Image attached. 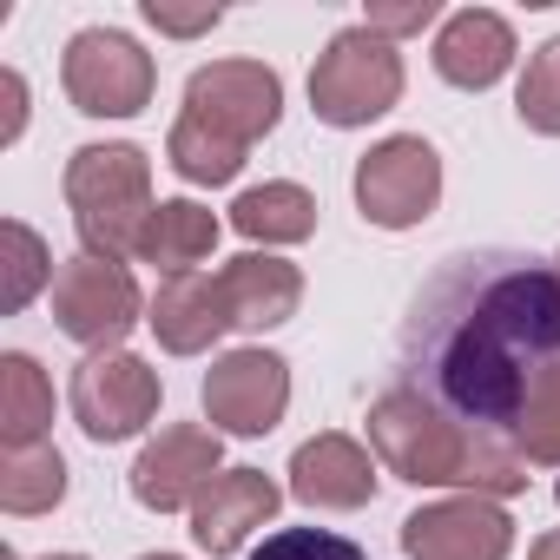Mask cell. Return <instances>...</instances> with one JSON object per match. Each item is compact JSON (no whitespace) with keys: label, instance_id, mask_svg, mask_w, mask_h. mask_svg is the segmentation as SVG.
Returning <instances> with one entry per match:
<instances>
[{"label":"cell","instance_id":"1","mask_svg":"<svg viewBox=\"0 0 560 560\" xmlns=\"http://www.w3.org/2000/svg\"><path fill=\"white\" fill-rule=\"evenodd\" d=\"M560 363V264L508 244L442 257L402 317L396 389L462 429H514L527 389Z\"/></svg>","mask_w":560,"mask_h":560},{"label":"cell","instance_id":"2","mask_svg":"<svg viewBox=\"0 0 560 560\" xmlns=\"http://www.w3.org/2000/svg\"><path fill=\"white\" fill-rule=\"evenodd\" d=\"M370 448L389 475L416 488H475V494H514L527 488V462L501 429H462L416 389H383L370 409Z\"/></svg>","mask_w":560,"mask_h":560},{"label":"cell","instance_id":"3","mask_svg":"<svg viewBox=\"0 0 560 560\" xmlns=\"http://www.w3.org/2000/svg\"><path fill=\"white\" fill-rule=\"evenodd\" d=\"M67 205L93 257H126L145 237L152 205V165L139 145H80L67 165Z\"/></svg>","mask_w":560,"mask_h":560},{"label":"cell","instance_id":"4","mask_svg":"<svg viewBox=\"0 0 560 560\" xmlns=\"http://www.w3.org/2000/svg\"><path fill=\"white\" fill-rule=\"evenodd\" d=\"M396 100H402V60H396V47L383 34H370V27H343L324 47L317 73H311L317 119L324 126H370Z\"/></svg>","mask_w":560,"mask_h":560},{"label":"cell","instance_id":"5","mask_svg":"<svg viewBox=\"0 0 560 560\" xmlns=\"http://www.w3.org/2000/svg\"><path fill=\"white\" fill-rule=\"evenodd\" d=\"M54 324L86 343L93 357L113 350L132 324H139V284H132V270L119 257H93L80 250L73 264L54 270Z\"/></svg>","mask_w":560,"mask_h":560},{"label":"cell","instance_id":"6","mask_svg":"<svg viewBox=\"0 0 560 560\" xmlns=\"http://www.w3.org/2000/svg\"><path fill=\"white\" fill-rule=\"evenodd\" d=\"M60 80H67V100H73L80 113H93V119H132V113L152 100V86H159V73H152V60L139 54V40L113 34V27L73 34Z\"/></svg>","mask_w":560,"mask_h":560},{"label":"cell","instance_id":"7","mask_svg":"<svg viewBox=\"0 0 560 560\" xmlns=\"http://www.w3.org/2000/svg\"><path fill=\"white\" fill-rule=\"evenodd\" d=\"M435 198H442V159H435L429 139L402 132V139H383L376 152H363V165H357V205H363L370 224L409 231V224H422L435 211Z\"/></svg>","mask_w":560,"mask_h":560},{"label":"cell","instance_id":"8","mask_svg":"<svg viewBox=\"0 0 560 560\" xmlns=\"http://www.w3.org/2000/svg\"><path fill=\"white\" fill-rule=\"evenodd\" d=\"M277 113H284V86L257 60H218V67L191 73V86H185V119L211 126L218 139H231L244 152H250V139H264L277 126Z\"/></svg>","mask_w":560,"mask_h":560},{"label":"cell","instance_id":"9","mask_svg":"<svg viewBox=\"0 0 560 560\" xmlns=\"http://www.w3.org/2000/svg\"><path fill=\"white\" fill-rule=\"evenodd\" d=\"M73 416L93 442H126L159 416V376L126 350H100L73 370Z\"/></svg>","mask_w":560,"mask_h":560},{"label":"cell","instance_id":"10","mask_svg":"<svg viewBox=\"0 0 560 560\" xmlns=\"http://www.w3.org/2000/svg\"><path fill=\"white\" fill-rule=\"evenodd\" d=\"M205 409L231 435H270L291 409V370L270 350H231L205 376Z\"/></svg>","mask_w":560,"mask_h":560},{"label":"cell","instance_id":"11","mask_svg":"<svg viewBox=\"0 0 560 560\" xmlns=\"http://www.w3.org/2000/svg\"><path fill=\"white\" fill-rule=\"evenodd\" d=\"M508 547H514V521L481 494L435 501V508L402 521V553L409 560H508Z\"/></svg>","mask_w":560,"mask_h":560},{"label":"cell","instance_id":"12","mask_svg":"<svg viewBox=\"0 0 560 560\" xmlns=\"http://www.w3.org/2000/svg\"><path fill=\"white\" fill-rule=\"evenodd\" d=\"M211 481H218V429H165L132 462V501L152 514L191 508Z\"/></svg>","mask_w":560,"mask_h":560},{"label":"cell","instance_id":"13","mask_svg":"<svg viewBox=\"0 0 560 560\" xmlns=\"http://www.w3.org/2000/svg\"><path fill=\"white\" fill-rule=\"evenodd\" d=\"M152 330L172 357H198L211 350L231 324V304H224V277L218 270H185V277H165V291L152 298Z\"/></svg>","mask_w":560,"mask_h":560},{"label":"cell","instance_id":"14","mask_svg":"<svg viewBox=\"0 0 560 560\" xmlns=\"http://www.w3.org/2000/svg\"><path fill=\"white\" fill-rule=\"evenodd\" d=\"M277 514V481L264 468H224L198 501H191V540L205 553H231L244 547L250 527H264Z\"/></svg>","mask_w":560,"mask_h":560},{"label":"cell","instance_id":"15","mask_svg":"<svg viewBox=\"0 0 560 560\" xmlns=\"http://www.w3.org/2000/svg\"><path fill=\"white\" fill-rule=\"evenodd\" d=\"M291 494L311 508H363L376 494V462L350 435H317L291 455Z\"/></svg>","mask_w":560,"mask_h":560},{"label":"cell","instance_id":"16","mask_svg":"<svg viewBox=\"0 0 560 560\" xmlns=\"http://www.w3.org/2000/svg\"><path fill=\"white\" fill-rule=\"evenodd\" d=\"M508 60H514V27H508L501 14H488V8H462V14H448V27L435 34V73H442L448 86L481 93V86H494V80L508 73Z\"/></svg>","mask_w":560,"mask_h":560},{"label":"cell","instance_id":"17","mask_svg":"<svg viewBox=\"0 0 560 560\" xmlns=\"http://www.w3.org/2000/svg\"><path fill=\"white\" fill-rule=\"evenodd\" d=\"M224 304H231V324L237 330H270V324H291L298 304H304V277L298 264L284 257H231L224 270Z\"/></svg>","mask_w":560,"mask_h":560},{"label":"cell","instance_id":"18","mask_svg":"<svg viewBox=\"0 0 560 560\" xmlns=\"http://www.w3.org/2000/svg\"><path fill=\"white\" fill-rule=\"evenodd\" d=\"M211 244H218V218H211L205 205H191V198H172V205H159V211L145 218L139 257L159 264L165 277H185V270H198V264L211 257Z\"/></svg>","mask_w":560,"mask_h":560},{"label":"cell","instance_id":"19","mask_svg":"<svg viewBox=\"0 0 560 560\" xmlns=\"http://www.w3.org/2000/svg\"><path fill=\"white\" fill-rule=\"evenodd\" d=\"M231 224L244 237H264V244H304L317 231V198L304 185H250L237 205H231Z\"/></svg>","mask_w":560,"mask_h":560},{"label":"cell","instance_id":"20","mask_svg":"<svg viewBox=\"0 0 560 560\" xmlns=\"http://www.w3.org/2000/svg\"><path fill=\"white\" fill-rule=\"evenodd\" d=\"M54 422V389L34 357H0V435L8 448H34Z\"/></svg>","mask_w":560,"mask_h":560},{"label":"cell","instance_id":"21","mask_svg":"<svg viewBox=\"0 0 560 560\" xmlns=\"http://www.w3.org/2000/svg\"><path fill=\"white\" fill-rule=\"evenodd\" d=\"M67 494V462L60 448L34 442V448H8V468H0V508L8 514H40Z\"/></svg>","mask_w":560,"mask_h":560},{"label":"cell","instance_id":"22","mask_svg":"<svg viewBox=\"0 0 560 560\" xmlns=\"http://www.w3.org/2000/svg\"><path fill=\"white\" fill-rule=\"evenodd\" d=\"M172 165H178V178H191V185H224V178H237L244 145L218 139V132L198 126V119H178V126H172Z\"/></svg>","mask_w":560,"mask_h":560},{"label":"cell","instance_id":"23","mask_svg":"<svg viewBox=\"0 0 560 560\" xmlns=\"http://www.w3.org/2000/svg\"><path fill=\"white\" fill-rule=\"evenodd\" d=\"M508 442L521 448V462H560V363L527 389V402H521Z\"/></svg>","mask_w":560,"mask_h":560},{"label":"cell","instance_id":"24","mask_svg":"<svg viewBox=\"0 0 560 560\" xmlns=\"http://www.w3.org/2000/svg\"><path fill=\"white\" fill-rule=\"evenodd\" d=\"M514 113H521V126H534V132L560 139V34L527 60L521 93H514Z\"/></svg>","mask_w":560,"mask_h":560},{"label":"cell","instance_id":"25","mask_svg":"<svg viewBox=\"0 0 560 560\" xmlns=\"http://www.w3.org/2000/svg\"><path fill=\"white\" fill-rule=\"evenodd\" d=\"M250 560H370V553L330 527H277Z\"/></svg>","mask_w":560,"mask_h":560},{"label":"cell","instance_id":"26","mask_svg":"<svg viewBox=\"0 0 560 560\" xmlns=\"http://www.w3.org/2000/svg\"><path fill=\"white\" fill-rule=\"evenodd\" d=\"M8 250H14V264H8V311H21L34 291H40V277H47V250H40V237L27 231V224H8Z\"/></svg>","mask_w":560,"mask_h":560},{"label":"cell","instance_id":"27","mask_svg":"<svg viewBox=\"0 0 560 560\" xmlns=\"http://www.w3.org/2000/svg\"><path fill=\"white\" fill-rule=\"evenodd\" d=\"M435 21V0H402V8H370V34H383V40H396V34H422Z\"/></svg>","mask_w":560,"mask_h":560},{"label":"cell","instance_id":"28","mask_svg":"<svg viewBox=\"0 0 560 560\" xmlns=\"http://www.w3.org/2000/svg\"><path fill=\"white\" fill-rule=\"evenodd\" d=\"M145 21H152L159 34H205V27H218L224 14H218V8H191V14H178V8H165V0H145Z\"/></svg>","mask_w":560,"mask_h":560},{"label":"cell","instance_id":"29","mask_svg":"<svg viewBox=\"0 0 560 560\" xmlns=\"http://www.w3.org/2000/svg\"><path fill=\"white\" fill-rule=\"evenodd\" d=\"M0 86H8V132L0 139H14L21 132V73H0Z\"/></svg>","mask_w":560,"mask_h":560},{"label":"cell","instance_id":"30","mask_svg":"<svg viewBox=\"0 0 560 560\" xmlns=\"http://www.w3.org/2000/svg\"><path fill=\"white\" fill-rule=\"evenodd\" d=\"M527 560H560V534H540V540H534V553H527Z\"/></svg>","mask_w":560,"mask_h":560},{"label":"cell","instance_id":"31","mask_svg":"<svg viewBox=\"0 0 560 560\" xmlns=\"http://www.w3.org/2000/svg\"><path fill=\"white\" fill-rule=\"evenodd\" d=\"M8 560H21V553H8ZM54 560H80V553H54Z\"/></svg>","mask_w":560,"mask_h":560},{"label":"cell","instance_id":"32","mask_svg":"<svg viewBox=\"0 0 560 560\" xmlns=\"http://www.w3.org/2000/svg\"><path fill=\"white\" fill-rule=\"evenodd\" d=\"M145 560H178V553H145Z\"/></svg>","mask_w":560,"mask_h":560},{"label":"cell","instance_id":"33","mask_svg":"<svg viewBox=\"0 0 560 560\" xmlns=\"http://www.w3.org/2000/svg\"><path fill=\"white\" fill-rule=\"evenodd\" d=\"M553 501H560V488H553Z\"/></svg>","mask_w":560,"mask_h":560}]
</instances>
